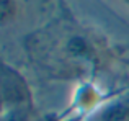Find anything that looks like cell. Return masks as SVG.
<instances>
[{
	"mask_svg": "<svg viewBox=\"0 0 129 121\" xmlns=\"http://www.w3.org/2000/svg\"><path fill=\"white\" fill-rule=\"evenodd\" d=\"M21 106H33V95L25 77L0 60V115Z\"/></svg>",
	"mask_w": 129,
	"mask_h": 121,
	"instance_id": "obj_1",
	"label": "cell"
},
{
	"mask_svg": "<svg viewBox=\"0 0 129 121\" xmlns=\"http://www.w3.org/2000/svg\"><path fill=\"white\" fill-rule=\"evenodd\" d=\"M0 121H39L36 119L33 106H21L0 115Z\"/></svg>",
	"mask_w": 129,
	"mask_h": 121,
	"instance_id": "obj_3",
	"label": "cell"
},
{
	"mask_svg": "<svg viewBox=\"0 0 129 121\" xmlns=\"http://www.w3.org/2000/svg\"><path fill=\"white\" fill-rule=\"evenodd\" d=\"M126 2H129V0H126Z\"/></svg>",
	"mask_w": 129,
	"mask_h": 121,
	"instance_id": "obj_5",
	"label": "cell"
},
{
	"mask_svg": "<svg viewBox=\"0 0 129 121\" xmlns=\"http://www.w3.org/2000/svg\"><path fill=\"white\" fill-rule=\"evenodd\" d=\"M16 16V2L15 0H0V26L12 23Z\"/></svg>",
	"mask_w": 129,
	"mask_h": 121,
	"instance_id": "obj_4",
	"label": "cell"
},
{
	"mask_svg": "<svg viewBox=\"0 0 129 121\" xmlns=\"http://www.w3.org/2000/svg\"><path fill=\"white\" fill-rule=\"evenodd\" d=\"M88 121H129V92L103 105Z\"/></svg>",
	"mask_w": 129,
	"mask_h": 121,
	"instance_id": "obj_2",
	"label": "cell"
}]
</instances>
